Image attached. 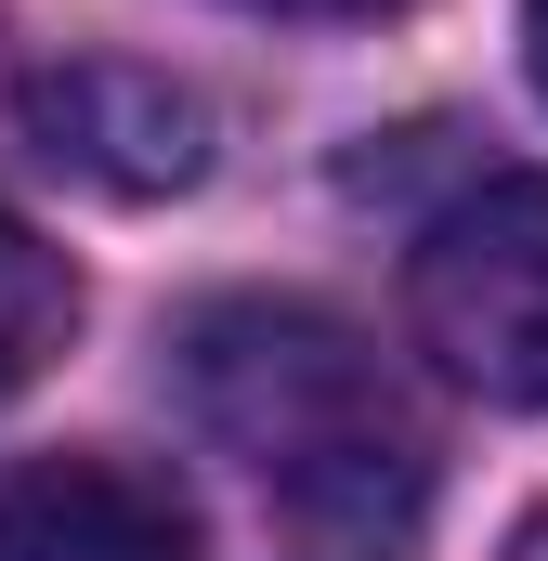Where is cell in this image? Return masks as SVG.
I'll list each match as a JSON object with an SVG mask.
<instances>
[{
    "instance_id": "obj_1",
    "label": "cell",
    "mask_w": 548,
    "mask_h": 561,
    "mask_svg": "<svg viewBox=\"0 0 548 561\" xmlns=\"http://www.w3.org/2000/svg\"><path fill=\"white\" fill-rule=\"evenodd\" d=\"M183 392L222 457H249L287 523H366L406 536L431 496V431H418L406 379L313 300H209L183 313Z\"/></svg>"
},
{
    "instance_id": "obj_2",
    "label": "cell",
    "mask_w": 548,
    "mask_h": 561,
    "mask_svg": "<svg viewBox=\"0 0 548 561\" xmlns=\"http://www.w3.org/2000/svg\"><path fill=\"white\" fill-rule=\"evenodd\" d=\"M418 353L444 379H470L483 405H536L548 419V183H483L418 236Z\"/></svg>"
},
{
    "instance_id": "obj_3",
    "label": "cell",
    "mask_w": 548,
    "mask_h": 561,
    "mask_svg": "<svg viewBox=\"0 0 548 561\" xmlns=\"http://www.w3.org/2000/svg\"><path fill=\"white\" fill-rule=\"evenodd\" d=\"M26 131L53 170L105 183V196H183L209 170V105L157 66H118V53H79L53 79H26Z\"/></svg>"
},
{
    "instance_id": "obj_4",
    "label": "cell",
    "mask_w": 548,
    "mask_h": 561,
    "mask_svg": "<svg viewBox=\"0 0 548 561\" xmlns=\"http://www.w3.org/2000/svg\"><path fill=\"white\" fill-rule=\"evenodd\" d=\"M0 561H209L196 510L132 457H26L0 483Z\"/></svg>"
},
{
    "instance_id": "obj_5",
    "label": "cell",
    "mask_w": 548,
    "mask_h": 561,
    "mask_svg": "<svg viewBox=\"0 0 548 561\" xmlns=\"http://www.w3.org/2000/svg\"><path fill=\"white\" fill-rule=\"evenodd\" d=\"M66 327H79V275L0 209V392H26V379L66 353Z\"/></svg>"
},
{
    "instance_id": "obj_6",
    "label": "cell",
    "mask_w": 548,
    "mask_h": 561,
    "mask_svg": "<svg viewBox=\"0 0 548 561\" xmlns=\"http://www.w3.org/2000/svg\"><path fill=\"white\" fill-rule=\"evenodd\" d=\"M287 561H406V549L366 523H287Z\"/></svg>"
},
{
    "instance_id": "obj_7",
    "label": "cell",
    "mask_w": 548,
    "mask_h": 561,
    "mask_svg": "<svg viewBox=\"0 0 548 561\" xmlns=\"http://www.w3.org/2000/svg\"><path fill=\"white\" fill-rule=\"evenodd\" d=\"M249 13H313V26H353V13H406V0H249Z\"/></svg>"
},
{
    "instance_id": "obj_8",
    "label": "cell",
    "mask_w": 548,
    "mask_h": 561,
    "mask_svg": "<svg viewBox=\"0 0 548 561\" xmlns=\"http://www.w3.org/2000/svg\"><path fill=\"white\" fill-rule=\"evenodd\" d=\"M523 66H536V92H548V0H523Z\"/></svg>"
},
{
    "instance_id": "obj_9",
    "label": "cell",
    "mask_w": 548,
    "mask_h": 561,
    "mask_svg": "<svg viewBox=\"0 0 548 561\" xmlns=\"http://www.w3.org/2000/svg\"><path fill=\"white\" fill-rule=\"evenodd\" d=\"M510 561H548V510H536V523H523V536H510Z\"/></svg>"
}]
</instances>
